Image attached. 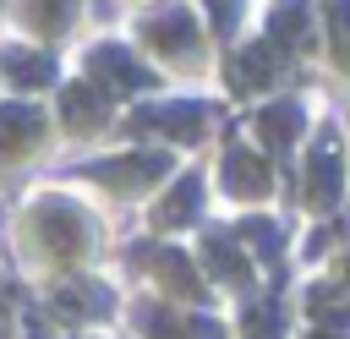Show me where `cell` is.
<instances>
[{
	"label": "cell",
	"mask_w": 350,
	"mask_h": 339,
	"mask_svg": "<svg viewBox=\"0 0 350 339\" xmlns=\"http://www.w3.org/2000/svg\"><path fill=\"white\" fill-rule=\"evenodd\" d=\"M273 38H279V44H306V0H279V11H273Z\"/></svg>",
	"instance_id": "cell-16"
},
{
	"label": "cell",
	"mask_w": 350,
	"mask_h": 339,
	"mask_svg": "<svg viewBox=\"0 0 350 339\" xmlns=\"http://www.w3.org/2000/svg\"><path fill=\"white\" fill-rule=\"evenodd\" d=\"M38 235H44V246L49 252H60V257H82V246H88V224H82V213L66 202H44L38 208Z\"/></svg>",
	"instance_id": "cell-3"
},
{
	"label": "cell",
	"mask_w": 350,
	"mask_h": 339,
	"mask_svg": "<svg viewBox=\"0 0 350 339\" xmlns=\"http://www.w3.org/2000/svg\"><path fill=\"white\" fill-rule=\"evenodd\" d=\"M312 317H317V323H345L350 306H345V295H334V290H312Z\"/></svg>",
	"instance_id": "cell-19"
},
{
	"label": "cell",
	"mask_w": 350,
	"mask_h": 339,
	"mask_svg": "<svg viewBox=\"0 0 350 339\" xmlns=\"http://www.w3.org/2000/svg\"><path fill=\"white\" fill-rule=\"evenodd\" d=\"M60 115H66L71 131H93V126L104 120V98H98V87H93V82H71L66 98H60Z\"/></svg>",
	"instance_id": "cell-8"
},
{
	"label": "cell",
	"mask_w": 350,
	"mask_h": 339,
	"mask_svg": "<svg viewBox=\"0 0 350 339\" xmlns=\"http://www.w3.org/2000/svg\"><path fill=\"white\" fill-rule=\"evenodd\" d=\"M241 235L257 246V257H262V262H273V257H279V230H273L268 219H246V224H241Z\"/></svg>",
	"instance_id": "cell-17"
},
{
	"label": "cell",
	"mask_w": 350,
	"mask_h": 339,
	"mask_svg": "<svg viewBox=\"0 0 350 339\" xmlns=\"http://www.w3.org/2000/svg\"><path fill=\"white\" fill-rule=\"evenodd\" d=\"M197 202H202V180H197V175H180V180L170 186V197L159 202V224H164V230H180V224H191Z\"/></svg>",
	"instance_id": "cell-10"
},
{
	"label": "cell",
	"mask_w": 350,
	"mask_h": 339,
	"mask_svg": "<svg viewBox=\"0 0 350 339\" xmlns=\"http://www.w3.org/2000/svg\"><path fill=\"white\" fill-rule=\"evenodd\" d=\"M148 38H153V49H164L170 60H186V55L197 49V22H191L186 5H164L159 16H148Z\"/></svg>",
	"instance_id": "cell-4"
},
{
	"label": "cell",
	"mask_w": 350,
	"mask_h": 339,
	"mask_svg": "<svg viewBox=\"0 0 350 339\" xmlns=\"http://www.w3.org/2000/svg\"><path fill=\"white\" fill-rule=\"evenodd\" d=\"M328 16H334V33L350 38V0H328Z\"/></svg>",
	"instance_id": "cell-23"
},
{
	"label": "cell",
	"mask_w": 350,
	"mask_h": 339,
	"mask_svg": "<svg viewBox=\"0 0 350 339\" xmlns=\"http://www.w3.org/2000/svg\"><path fill=\"white\" fill-rule=\"evenodd\" d=\"M257 126H262L268 142H295L301 137V104H268L257 115Z\"/></svg>",
	"instance_id": "cell-15"
},
{
	"label": "cell",
	"mask_w": 350,
	"mask_h": 339,
	"mask_svg": "<svg viewBox=\"0 0 350 339\" xmlns=\"http://www.w3.org/2000/svg\"><path fill=\"white\" fill-rule=\"evenodd\" d=\"M164 170H170V153H126V159H104V164H93V175H98L109 191H137V186H153Z\"/></svg>",
	"instance_id": "cell-1"
},
{
	"label": "cell",
	"mask_w": 350,
	"mask_h": 339,
	"mask_svg": "<svg viewBox=\"0 0 350 339\" xmlns=\"http://www.w3.org/2000/svg\"><path fill=\"white\" fill-rule=\"evenodd\" d=\"M153 273H159L175 295H202V284H197V262H191L186 252H153Z\"/></svg>",
	"instance_id": "cell-12"
},
{
	"label": "cell",
	"mask_w": 350,
	"mask_h": 339,
	"mask_svg": "<svg viewBox=\"0 0 350 339\" xmlns=\"http://www.w3.org/2000/svg\"><path fill=\"white\" fill-rule=\"evenodd\" d=\"M202 120H208V104H153V109H137L131 115V131H153V126H164L170 137H180V142H197L202 137Z\"/></svg>",
	"instance_id": "cell-2"
},
{
	"label": "cell",
	"mask_w": 350,
	"mask_h": 339,
	"mask_svg": "<svg viewBox=\"0 0 350 339\" xmlns=\"http://www.w3.org/2000/svg\"><path fill=\"white\" fill-rule=\"evenodd\" d=\"M224 186H230L235 197H262V191L273 186V175H268V164H262L252 148H230V153H224Z\"/></svg>",
	"instance_id": "cell-7"
},
{
	"label": "cell",
	"mask_w": 350,
	"mask_h": 339,
	"mask_svg": "<svg viewBox=\"0 0 350 339\" xmlns=\"http://www.w3.org/2000/svg\"><path fill=\"white\" fill-rule=\"evenodd\" d=\"M137 323H142L153 339H180V328H186V323H175V312H164V306H142Z\"/></svg>",
	"instance_id": "cell-18"
},
{
	"label": "cell",
	"mask_w": 350,
	"mask_h": 339,
	"mask_svg": "<svg viewBox=\"0 0 350 339\" xmlns=\"http://www.w3.org/2000/svg\"><path fill=\"white\" fill-rule=\"evenodd\" d=\"M88 71L98 77V87H120V93H137L142 82H148V71L120 49V44H104V49H93L88 55Z\"/></svg>",
	"instance_id": "cell-6"
},
{
	"label": "cell",
	"mask_w": 350,
	"mask_h": 339,
	"mask_svg": "<svg viewBox=\"0 0 350 339\" xmlns=\"http://www.w3.org/2000/svg\"><path fill=\"white\" fill-rule=\"evenodd\" d=\"M0 339H5V312H0Z\"/></svg>",
	"instance_id": "cell-24"
},
{
	"label": "cell",
	"mask_w": 350,
	"mask_h": 339,
	"mask_svg": "<svg viewBox=\"0 0 350 339\" xmlns=\"http://www.w3.org/2000/svg\"><path fill=\"white\" fill-rule=\"evenodd\" d=\"M317 339H339V334H317Z\"/></svg>",
	"instance_id": "cell-25"
},
{
	"label": "cell",
	"mask_w": 350,
	"mask_h": 339,
	"mask_svg": "<svg viewBox=\"0 0 350 339\" xmlns=\"http://www.w3.org/2000/svg\"><path fill=\"white\" fill-rule=\"evenodd\" d=\"M202 257H208V268H213L224 284H246V279H252V273H246V257L235 252L230 235H208V252H202Z\"/></svg>",
	"instance_id": "cell-14"
},
{
	"label": "cell",
	"mask_w": 350,
	"mask_h": 339,
	"mask_svg": "<svg viewBox=\"0 0 350 339\" xmlns=\"http://www.w3.org/2000/svg\"><path fill=\"white\" fill-rule=\"evenodd\" d=\"M44 126V115L33 104H0V148H16V142H33Z\"/></svg>",
	"instance_id": "cell-13"
},
{
	"label": "cell",
	"mask_w": 350,
	"mask_h": 339,
	"mask_svg": "<svg viewBox=\"0 0 350 339\" xmlns=\"http://www.w3.org/2000/svg\"><path fill=\"white\" fill-rule=\"evenodd\" d=\"M27 16H33L38 27H60V22L71 16V0H33V5H27Z\"/></svg>",
	"instance_id": "cell-20"
},
{
	"label": "cell",
	"mask_w": 350,
	"mask_h": 339,
	"mask_svg": "<svg viewBox=\"0 0 350 339\" xmlns=\"http://www.w3.org/2000/svg\"><path fill=\"white\" fill-rule=\"evenodd\" d=\"M180 339H224V328H219L213 317H197V323H186V328H180Z\"/></svg>",
	"instance_id": "cell-22"
},
{
	"label": "cell",
	"mask_w": 350,
	"mask_h": 339,
	"mask_svg": "<svg viewBox=\"0 0 350 339\" xmlns=\"http://www.w3.org/2000/svg\"><path fill=\"white\" fill-rule=\"evenodd\" d=\"M339 186H345V175H339V153H334V131H328L312 148V159H306V197L317 208H334L339 202Z\"/></svg>",
	"instance_id": "cell-5"
},
{
	"label": "cell",
	"mask_w": 350,
	"mask_h": 339,
	"mask_svg": "<svg viewBox=\"0 0 350 339\" xmlns=\"http://www.w3.org/2000/svg\"><path fill=\"white\" fill-rule=\"evenodd\" d=\"M230 82H235L241 93L273 82V44H252V49H241V55L230 60Z\"/></svg>",
	"instance_id": "cell-9"
},
{
	"label": "cell",
	"mask_w": 350,
	"mask_h": 339,
	"mask_svg": "<svg viewBox=\"0 0 350 339\" xmlns=\"http://www.w3.org/2000/svg\"><path fill=\"white\" fill-rule=\"evenodd\" d=\"M208 11H213V27H219V33H235V22H241V0H208Z\"/></svg>",
	"instance_id": "cell-21"
},
{
	"label": "cell",
	"mask_w": 350,
	"mask_h": 339,
	"mask_svg": "<svg viewBox=\"0 0 350 339\" xmlns=\"http://www.w3.org/2000/svg\"><path fill=\"white\" fill-rule=\"evenodd\" d=\"M0 66H5L11 82H22V87H44V82H55V60L38 55V49H5Z\"/></svg>",
	"instance_id": "cell-11"
}]
</instances>
